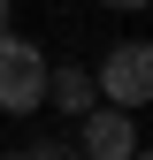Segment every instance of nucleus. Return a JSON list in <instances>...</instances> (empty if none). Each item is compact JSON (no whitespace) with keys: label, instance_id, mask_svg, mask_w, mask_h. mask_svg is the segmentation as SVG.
Returning a JSON list of instances; mask_svg holds the SVG:
<instances>
[{"label":"nucleus","instance_id":"nucleus-1","mask_svg":"<svg viewBox=\"0 0 153 160\" xmlns=\"http://www.w3.org/2000/svg\"><path fill=\"white\" fill-rule=\"evenodd\" d=\"M92 92H100V107H145L153 99V46L145 38H123V46H107V61L92 69Z\"/></svg>","mask_w":153,"mask_h":160},{"label":"nucleus","instance_id":"nucleus-2","mask_svg":"<svg viewBox=\"0 0 153 160\" xmlns=\"http://www.w3.org/2000/svg\"><path fill=\"white\" fill-rule=\"evenodd\" d=\"M46 107V46L31 38H0V114H38Z\"/></svg>","mask_w":153,"mask_h":160},{"label":"nucleus","instance_id":"nucleus-3","mask_svg":"<svg viewBox=\"0 0 153 160\" xmlns=\"http://www.w3.org/2000/svg\"><path fill=\"white\" fill-rule=\"evenodd\" d=\"M76 152H84V160H130V152H138V122H130L123 107L76 114Z\"/></svg>","mask_w":153,"mask_h":160},{"label":"nucleus","instance_id":"nucleus-4","mask_svg":"<svg viewBox=\"0 0 153 160\" xmlns=\"http://www.w3.org/2000/svg\"><path fill=\"white\" fill-rule=\"evenodd\" d=\"M46 107H61V114H92L100 107V92H92V69H46Z\"/></svg>","mask_w":153,"mask_h":160},{"label":"nucleus","instance_id":"nucleus-5","mask_svg":"<svg viewBox=\"0 0 153 160\" xmlns=\"http://www.w3.org/2000/svg\"><path fill=\"white\" fill-rule=\"evenodd\" d=\"M0 160H54V145H15V152H0Z\"/></svg>","mask_w":153,"mask_h":160},{"label":"nucleus","instance_id":"nucleus-6","mask_svg":"<svg viewBox=\"0 0 153 160\" xmlns=\"http://www.w3.org/2000/svg\"><path fill=\"white\" fill-rule=\"evenodd\" d=\"M8 15H15V0H0V38H8Z\"/></svg>","mask_w":153,"mask_h":160},{"label":"nucleus","instance_id":"nucleus-7","mask_svg":"<svg viewBox=\"0 0 153 160\" xmlns=\"http://www.w3.org/2000/svg\"><path fill=\"white\" fill-rule=\"evenodd\" d=\"M100 8H145V0H100Z\"/></svg>","mask_w":153,"mask_h":160},{"label":"nucleus","instance_id":"nucleus-8","mask_svg":"<svg viewBox=\"0 0 153 160\" xmlns=\"http://www.w3.org/2000/svg\"><path fill=\"white\" fill-rule=\"evenodd\" d=\"M54 160H84V152H54Z\"/></svg>","mask_w":153,"mask_h":160}]
</instances>
